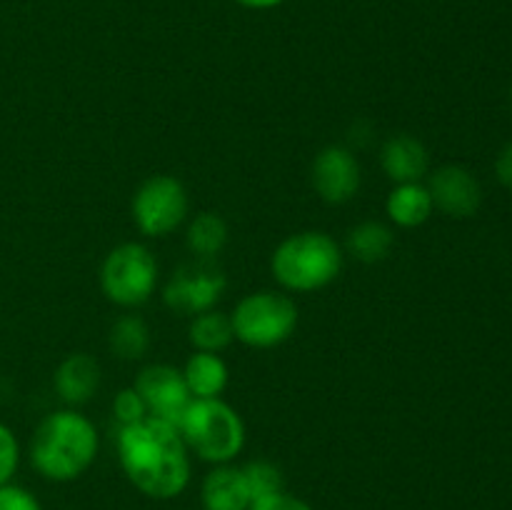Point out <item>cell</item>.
I'll return each mask as SVG.
<instances>
[{
  "mask_svg": "<svg viewBox=\"0 0 512 510\" xmlns=\"http://www.w3.org/2000/svg\"><path fill=\"white\" fill-rule=\"evenodd\" d=\"M118 463L135 490L153 500H173L190 485V450L175 425L145 418L118 428Z\"/></svg>",
  "mask_w": 512,
  "mask_h": 510,
  "instance_id": "cell-1",
  "label": "cell"
},
{
  "mask_svg": "<svg viewBox=\"0 0 512 510\" xmlns=\"http://www.w3.org/2000/svg\"><path fill=\"white\" fill-rule=\"evenodd\" d=\"M100 438L95 425L75 408L48 413L30 438V465L53 483L80 478L98 455Z\"/></svg>",
  "mask_w": 512,
  "mask_h": 510,
  "instance_id": "cell-2",
  "label": "cell"
},
{
  "mask_svg": "<svg viewBox=\"0 0 512 510\" xmlns=\"http://www.w3.org/2000/svg\"><path fill=\"white\" fill-rule=\"evenodd\" d=\"M343 270V248L323 230L293 233L273 250L270 273L288 293H315L333 283Z\"/></svg>",
  "mask_w": 512,
  "mask_h": 510,
  "instance_id": "cell-3",
  "label": "cell"
},
{
  "mask_svg": "<svg viewBox=\"0 0 512 510\" xmlns=\"http://www.w3.org/2000/svg\"><path fill=\"white\" fill-rule=\"evenodd\" d=\"M190 453L210 465L233 463L245 448V423L238 410L220 398L193 400L178 423Z\"/></svg>",
  "mask_w": 512,
  "mask_h": 510,
  "instance_id": "cell-4",
  "label": "cell"
},
{
  "mask_svg": "<svg viewBox=\"0 0 512 510\" xmlns=\"http://www.w3.org/2000/svg\"><path fill=\"white\" fill-rule=\"evenodd\" d=\"M235 340L255 350H270L290 340L298 328V305L278 290H258L238 300L230 313Z\"/></svg>",
  "mask_w": 512,
  "mask_h": 510,
  "instance_id": "cell-5",
  "label": "cell"
},
{
  "mask_svg": "<svg viewBox=\"0 0 512 510\" xmlns=\"http://www.w3.org/2000/svg\"><path fill=\"white\" fill-rule=\"evenodd\" d=\"M158 285V260L143 243H120L100 265V290L120 308L148 303Z\"/></svg>",
  "mask_w": 512,
  "mask_h": 510,
  "instance_id": "cell-6",
  "label": "cell"
},
{
  "mask_svg": "<svg viewBox=\"0 0 512 510\" xmlns=\"http://www.w3.org/2000/svg\"><path fill=\"white\" fill-rule=\"evenodd\" d=\"M130 210L145 238H168L188 218V190L175 175H150L135 190Z\"/></svg>",
  "mask_w": 512,
  "mask_h": 510,
  "instance_id": "cell-7",
  "label": "cell"
},
{
  "mask_svg": "<svg viewBox=\"0 0 512 510\" xmlns=\"http://www.w3.org/2000/svg\"><path fill=\"white\" fill-rule=\"evenodd\" d=\"M225 288H228L225 270L210 258H195L173 270L163 288V303L173 313L195 318L205 310H213L215 303L223 298Z\"/></svg>",
  "mask_w": 512,
  "mask_h": 510,
  "instance_id": "cell-8",
  "label": "cell"
},
{
  "mask_svg": "<svg viewBox=\"0 0 512 510\" xmlns=\"http://www.w3.org/2000/svg\"><path fill=\"white\" fill-rule=\"evenodd\" d=\"M135 390L143 398L150 418H158L178 428L180 418L193 403L188 385H185L183 370L165 363H153L143 368L135 378Z\"/></svg>",
  "mask_w": 512,
  "mask_h": 510,
  "instance_id": "cell-9",
  "label": "cell"
},
{
  "mask_svg": "<svg viewBox=\"0 0 512 510\" xmlns=\"http://www.w3.org/2000/svg\"><path fill=\"white\" fill-rule=\"evenodd\" d=\"M310 180L320 200L328 205H345L360 190V163L345 145H328L315 155Z\"/></svg>",
  "mask_w": 512,
  "mask_h": 510,
  "instance_id": "cell-10",
  "label": "cell"
},
{
  "mask_svg": "<svg viewBox=\"0 0 512 510\" xmlns=\"http://www.w3.org/2000/svg\"><path fill=\"white\" fill-rule=\"evenodd\" d=\"M430 198L433 208L450 218H470L483 203V188L478 178L463 165H443L430 175Z\"/></svg>",
  "mask_w": 512,
  "mask_h": 510,
  "instance_id": "cell-11",
  "label": "cell"
},
{
  "mask_svg": "<svg viewBox=\"0 0 512 510\" xmlns=\"http://www.w3.org/2000/svg\"><path fill=\"white\" fill-rule=\"evenodd\" d=\"M380 168L395 185L423 183L430 170V153L415 135H390L380 148Z\"/></svg>",
  "mask_w": 512,
  "mask_h": 510,
  "instance_id": "cell-12",
  "label": "cell"
},
{
  "mask_svg": "<svg viewBox=\"0 0 512 510\" xmlns=\"http://www.w3.org/2000/svg\"><path fill=\"white\" fill-rule=\"evenodd\" d=\"M53 385L58 398L70 408L88 403L100 388V365L93 355L73 353L55 368Z\"/></svg>",
  "mask_w": 512,
  "mask_h": 510,
  "instance_id": "cell-13",
  "label": "cell"
},
{
  "mask_svg": "<svg viewBox=\"0 0 512 510\" xmlns=\"http://www.w3.org/2000/svg\"><path fill=\"white\" fill-rule=\"evenodd\" d=\"M200 503L203 510H248L253 505L243 468L235 465H213L200 485Z\"/></svg>",
  "mask_w": 512,
  "mask_h": 510,
  "instance_id": "cell-14",
  "label": "cell"
},
{
  "mask_svg": "<svg viewBox=\"0 0 512 510\" xmlns=\"http://www.w3.org/2000/svg\"><path fill=\"white\" fill-rule=\"evenodd\" d=\"M185 385H188L193 400H208V398H220L228 388V365L220 358V353H203V350H195L188 358L183 368Z\"/></svg>",
  "mask_w": 512,
  "mask_h": 510,
  "instance_id": "cell-15",
  "label": "cell"
},
{
  "mask_svg": "<svg viewBox=\"0 0 512 510\" xmlns=\"http://www.w3.org/2000/svg\"><path fill=\"white\" fill-rule=\"evenodd\" d=\"M433 198L428 185L400 183L395 185L385 200V213L398 228H420L433 215Z\"/></svg>",
  "mask_w": 512,
  "mask_h": 510,
  "instance_id": "cell-16",
  "label": "cell"
},
{
  "mask_svg": "<svg viewBox=\"0 0 512 510\" xmlns=\"http://www.w3.org/2000/svg\"><path fill=\"white\" fill-rule=\"evenodd\" d=\"M395 245L393 230L388 228L380 220H365L358 223L355 228H350L348 240H345V248L360 263H380L390 255Z\"/></svg>",
  "mask_w": 512,
  "mask_h": 510,
  "instance_id": "cell-17",
  "label": "cell"
},
{
  "mask_svg": "<svg viewBox=\"0 0 512 510\" xmlns=\"http://www.w3.org/2000/svg\"><path fill=\"white\" fill-rule=\"evenodd\" d=\"M150 328L140 315H120L108 333V348L120 360H140L150 350Z\"/></svg>",
  "mask_w": 512,
  "mask_h": 510,
  "instance_id": "cell-18",
  "label": "cell"
},
{
  "mask_svg": "<svg viewBox=\"0 0 512 510\" xmlns=\"http://www.w3.org/2000/svg\"><path fill=\"white\" fill-rule=\"evenodd\" d=\"M185 243L195 258L213 260L228 245V223L218 213H198L185 230Z\"/></svg>",
  "mask_w": 512,
  "mask_h": 510,
  "instance_id": "cell-19",
  "label": "cell"
},
{
  "mask_svg": "<svg viewBox=\"0 0 512 510\" xmlns=\"http://www.w3.org/2000/svg\"><path fill=\"white\" fill-rule=\"evenodd\" d=\"M188 338L195 350H203V353H223V350L235 340L230 315L220 313V310L215 308L195 315V318L190 320Z\"/></svg>",
  "mask_w": 512,
  "mask_h": 510,
  "instance_id": "cell-20",
  "label": "cell"
},
{
  "mask_svg": "<svg viewBox=\"0 0 512 510\" xmlns=\"http://www.w3.org/2000/svg\"><path fill=\"white\" fill-rule=\"evenodd\" d=\"M243 475L250 488V495H253V503L265 498V495L285 490L283 470L275 463H270V460H250V463L243 465Z\"/></svg>",
  "mask_w": 512,
  "mask_h": 510,
  "instance_id": "cell-21",
  "label": "cell"
},
{
  "mask_svg": "<svg viewBox=\"0 0 512 510\" xmlns=\"http://www.w3.org/2000/svg\"><path fill=\"white\" fill-rule=\"evenodd\" d=\"M113 415L118 420V428H125V425H135L140 420L148 418V408H145L143 398L138 395L135 388H125L115 395L113 400Z\"/></svg>",
  "mask_w": 512,
  "mask_h": 510,
  "instance_id": "cell-22",
  "label": "cell"
},
{
  "mask_svg": "<svg viewBox=\"0 0 512 510\" xmlns=\"http://www.w3.org/2000/svg\"><path fill=\"white\" fill-rule=\"evenodd\" d=\"M20 465V443L13 430L0 423V485H8L13 480L15 470Z\"/></svg>",
  "mask_w": 512,
  "mask_h": 510,
  "instance_id": "cell-23",
  "label": "cell"
},
{
  "mask_svg": "<svg viewBox=\"0 0 512 510\" xmlns=\"http://www.w3.org/2000/svg\"><path fill=\"white\" fill-rule=\"evenodd\" d=\"M0 510H43L40 500L20 485H0Z\"/></svg>",
  "mask_w": 512,
  "mask_h": 510,
  "instance_id": "cell-24",
  "label": "cell"
},
{
  "mask_svg": "<svg viewBox=\"0 0 512 510\" xmlns=\"http://www.w3.org/2000/svg\"><path fill=\"white\" fill-rule=\"evenodd\" d=\"M248 510H315V508L310 503H305L303 498H295V495L280 490V493L265 495V498L255 500Z\"/></svg>",
  "mask_w": 512,
  "mask_h": 510,
  "instance_id": "cell-25",
  "label": "cell"
},
{
  "mask_svg": "<svg viewBox=\"0 0 512 510\" xmlns=\"http://www.w3.org/2000/svg\"><path fill=\"white\" fill-rule=\"evenodd\" d=\"M495 173H498L500 183L508 185L512 190V143L505 145L503 153L498 155V163H495Z\"/></svg>",
  "mask_w": 512,
  "mask_h": 510,
  "instance_id": "cell-26",
  "label": "cell"
},
{
  "mask_svg": "<svg viewBox=\"0 0 512 510\" xmlns=\"http://www.w3.org/2000/svg\"><path fill=\"white\" fill-rule=\"evenodd\" d=\"M233 3L243 5V8H250V10H270L283 5L285 0H233Z\"/></svg>",
  "mask_w": 512,
  "mask_h": 510,
  "instance_id": "cell-27",
  "label": "cell"
},
{
  "mask_svg": "<svg viewBox=\"0 0 512 510\" xmlns=\"http://www.w3.org/2000/svg\"><path fill=\"white\" fill-rule=\"evenodd\" d=\"M510 100H512V93H510Z\"/></svg>",
  "mask_w": 512,
  "mask_h": 510,
  "instance_id": "cell-28",
  "label": "cell"
}]
</instances>
